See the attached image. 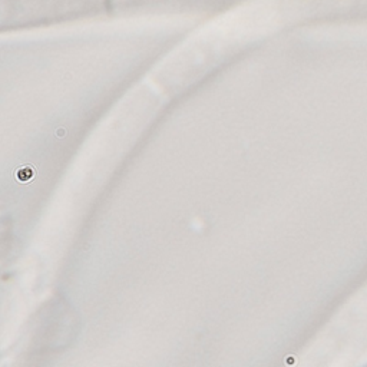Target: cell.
<instances>
[{
  "instance_id": "1",
  "label": "cell",
  "mask_w": 367,
  "mask_h": 367,
  "mask_svg": "<svg viewBox=\"0 0 367 367\" xmlns=\"http://www.w3.org/2000/svg\"><path fill=\"white\" fill-rule=\"evenodd\" d=\"M35 176H36V169L32 165H23L15 171V178L22 184H28Z\"/></svg>"
}]
</instances>
